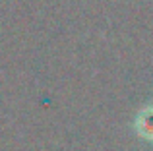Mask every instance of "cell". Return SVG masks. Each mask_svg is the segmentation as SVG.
<instances>
[{
  "label": "cell",
  "instance_id": "6da1fadb",
  "mask_svg": "<svg viewBox=\"0 0 153 151\" xmlns=\"http://www.w3.org/2000/svg\"><path fill=\"white\" fill-rule=\"evenodd\" d=\"M136 132L147 141H153V107H146L136 116Z\"/></svg>",
  "mask_w": 153,
  "mask_h": 151
}]
</instances>
